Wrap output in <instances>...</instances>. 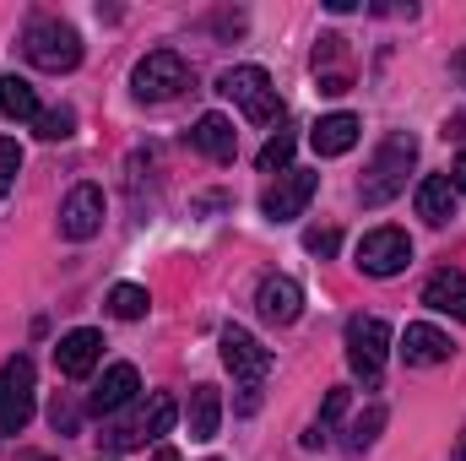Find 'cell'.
<instances>
[{"label":"cell","instance_id":"1","mask_svg":"<svg viewBox=\"0 0 466 461\" xmlns=\"http://www.w3.org/2000/svg\"><path fill=\"white\" fill-rule=\"evenodd\" d=\"M412 163H418V136H412V130H390V136L380 141V152L369 158L363 179H358V201H363V207H390V201L407 190Z\"/></svg>","mask_w":466,"mask_h":461},{"label":"cell","instance_id":"2","mask_svg":"<svg viewBox=\"0 0 466 461\" xmlns=\"http://www.w3.org/2000/svg\"><path fill=\"white\" fill-rule=\"evenodd\" d=\"M223 364H228V374L238 380L233 413H238V418H255V413H260L266 374H271V347H260L244 326H228V332H223Z\"/></svg>","mask_w":466,"mask_h":461},{"label":"cell","instance_id":"3","mask_svg":"<svg viewBox=\"0 0 466 461\" xmlns=\"http://www.w3.org/2000/svg\"><path fill=\"white\" fill-rule=\"evenodd\" d=\"M22 55H27L38 71H49V77L76 71V66H82V33H76L71 22H60V16H38V22L22 33Z\"/></svg>","mask_w":466,"mask_h":461},{"label":"cell","instance_id":"4","mask_svg":"<svg viewBox=\"0 0 466 461\" xmlns=\"http://www.w3.org/2000/svg\"><path fill=\"white\" fill-rule=\"evenodd\" d=\"M218 93L233 98L255 125H277V119H282V98H277V87H271V77H266L260 66H233V71H223Z\"/></svg>","mask_w":466,"mask_h":461},{"label":"cell","instance_id":"5","mask_svg":"<svg viewBox=\"0 0 466 461\" xmlns=\"http://www.w3.org/2000/svg\"><path fill=\"white\" fill-rule=\"evenodd\" d=\"M190 87V66L174 55V49H152L136 71H130V93L141 98V104H168V98H179Z\"/></svg>","mask_w":466,"mask_h":461},{"label":"cell","instance_id":"6","mask_svg":"<svg viewBox=\"0 0 466 461\" xmlns=\"http://www.w3.org/2000/svg\"><path fill=\"white\" fill-rule=\"evenodd\" d=\"M385 353H390V326L380 315H352L348 321V369L363 385H380Z\"/></svg>","mask_w":466,"mask_h":461},{"label":"cell","instance_id":"7","mask_svg":"<svg viewBox=\"0 0 466 461\" xmlns=\"http://www.w3.org/2000/svg\"><path fill=\"white\" fill-rule=\"evenodd\" d=\"M174 418H179V402H174L168 391H157L136 418L104 429V451H136V446H147V440H163V435L174 429Z\"/></svg>","mask_w":466,"mask_h":461},{"label":"cell","instance_id":"8","mask_svg":"<svg viewBox=\"0 0 466 461\" xmlns=\"http://www.w3.org/2000/svg\"><path fill=\"white\" fill-rule=\"evenodd\" d=\"M33 424V358L16 353L0 364V435H22Z\"/></svg>","mask_w":466,"mask_h":461},{"label":"cell","instance_id":"9","mask_svg":"<svg viewBox=\"0 0 466 461\" xmlns=\"http://www.w3.org/2000/svg\"><path fill=\"white\" fill-rule=\"evenodd\" d=\"M412 266V239L407 229H369L358 239V271L363 277H396Z\"/></svg>","mask_w":466,"mask_h":461},{"label":"cell","instance_id":"10","mask_svg":"<svg viewBox=\"0 0 466 461\" xmlns=\"http://www.w3.org/2000/svg\"><path fill=\"white\" fill-rule=\"evenodd\" d=\"M315 190H320V174L288 169V174H277V185L260 196V212H266L271 223H293V218H304V207L315 201Z\"/></svg>","mask_w":466,"mask_h":461},{"label":"cell","instance_id":"11","mask_svg":"<svg viewBox=\"0 0 466 461\" xmlns=\"http://www.w3.org/2000/svg\"><path fill=\"white\" fill-rule=\"evenodd\" d=\"M98 229H104V190H98V185H76V190L60 201V233H66L71 244H82V239H93Z\"/></svg>","mask_w":466,"mask_h":461},{"label":"cell","instance_id":"12","mask_svg":"<svg viewBox=\"0 0 466 461\" xmlns=\"http://www.w3.org/2000/svg\"><path fill=\"white\" fill-rule=\"evenodd\" d=\"M255 310H260L266 326H293L299 310H304V288H299L293 277H260V288H255Z\"/></svg>","mask_w":466,"mask_h":461},{"label":"cell","instance_id":"13","mask_svg":"<svg viewBox=\"0 0 466 461\" xmlns=\"http://www.w3.org/2000/svg\"><path fill=\"white\" fill-rule=\"evenodd\" d=\"M98 358H104V337L98 332H66L60 347H55V364H60V374L66 380H87L93 369H98Z\"/></svg>","mask_w":466,"mask_h":461},{"label":"cell","instance_id":"14","mask_svg":"<svg viewBox=\"0 0 466 461\" xmlns=\"http://www.w3.org/2000/svg\"><path fill=\"white\" fill-rule=\"evenodd\" d=\"M136 391H141V374H136V364H109V369H104V380L93 385L87 407H93L98 418H109V413H119V407H125V402H136Z\"/></svg>","mask_w":466,"mask_h":461},{"label":"cell","instance_id":"15","mask_svg":"<svg viewBox=\"0 0 466 461\" xmlns=\"http://www.w3.org/2000/svg\"><path fill=\"white\" fill-rule=\"evenodd\" d=\"M190 147L207 152L212 163H233V152H238V130H233V119H223V115H201L196 125H190Z\"/></svg>","mask_w":466,"mask_h":461},{"label":"cell","instance_id":"16","mask_svg":"<svg viewBox=\"0 0 466 461\" xmlns=\"http://www.w3.org/2000/svg\"><path fill=\"white\" fill-rule=\"evenodd\" d=\"M456 353V343L440 332V326H407L401 332V358L412 364V369H429V364H445Z\"/></svg>","mask_w":466,"mask_h":461},{"label":"cell","instance_id":"17","mask_svg":"<svg viewBox=\"0 0 466 461\" xmlns=\"http://www.w3.org/2000/svg\"><path fill=\"white\" fill-rule=\"evenodd\" d=\"M418 218L434 223V229H445L456 218V185H451V174H429L418 185Z\"/></svg>","mask_w":466,"mask_h":461},{"label":"cell","instance_id":"18","mask_svg":"<svg viewBox=\"0 0 466 461\" xmlns=\"http://www.w3.org/2000/svg\"><path fill=\"white\" fill-rule=\"evenodd\" d=\"M423 304L440 310V315L466 321V271H434V277L423 282Z\"/></svg>","mask_w":466,"mask_h":461},{"label":"cell","instance_id":"19","mask_svg":"<svg viewBox=\"0 0 466 461\" xmlns=\"http://www.w3.org/2000/svg\"><path fill=\"white\" fill-rule=\"evenodd\" d=\"M309 147L320 152V158H342L358 147V115H326L315 130H309Z\"/></svg>","mask_w":466,"mask_h":461},{"label":"cell","instance_id":"20","mask_svg":"<svg viewBox=\"0 0 466 461\" xmlns=\"http://www.w3.org/2000/svg\"><path fill=\"white\" fill-rule=\"evenodd\" d=\"M223 424V391L218 385H196L190 391V440H212Z\"/></svg>","mask_w":466,"mask_h":461},{"label":"cell","instance_id":"21","mask_svg":"<svg viewBox=\"0 0 466 461\" xmlns=\"http://www.w3.org/2000/svg\"><path fill=\"white\" fill-rule=\"evenodd\" d=\"M0 115L5 119H33L38 125V93H33V82H22V77H0Z\"/></svg>","mask_w":466,"mask_h":461},{"label":"cell","instance_id":"22","mask_svg":"<svg viewBox=\"0 0 466 461\" xmlns=\"http://www.w3.org/2000/svg\"><path fill=\"white\" fill-rule=\"evenodd\" d=\"M380 429H385V407L374 402L369 413H358V418H352V429H348V451H352V456H363V451H369V446L380 440Z\"/></svg>","mask_w":466,"mask_h":461},{"label":"cell","instance_id":"23","mask_svg":"<svg viewBox=\"0 0 466 461\" xmlns=\"http://www.w3.org/2000/svg\"><path fill=\"white\" fill-rule=\"evenodd\" d=\"M147 288H136V282H119V288H109V315H119V321H141L147 315Z\"/></svg>","mask_w":466,"mask_h":461},{"label":"cell","instance_id":"24","mask_svg":"<svg viewBox=\"0 0 466 461\" xmlns=\"http://www.w3.org/2000/svg\"><path fill=\"white\" fill-rule=\"evenodd\" d=\"M255 163H260V174H277V169L288 174V163H293V130H277V136L260 147V158H255Z\"/></svg>","mask_w":466,"mask_h":461},{"label":"cell","instance_id":"25","mask_svg":"<svg viewBox=\"0 0 466 461\" xmlns=\"http://www.w3.org/2000/svg\"><path fill=\"white\" fill-rule=\"evenodd\" d=\"M71 130H76V109H66V104L38 115V136H44V141H66Z\"/></svg>","mask_w":466,"mask_h":461},{"label":"cell","instance_id":"26","mask_svg":"<svg viewBox=\"0 0 466 461\" xmlns=\"http://www.w3.org/2000/svg\"><path fill=\"white\" fill-rule=\"evenodd\" d=\"M16 174H22V147H16L11 136H0V196H11Z\"/></svg>","mask_w":466,"mask_h":461},{"label":"cell","instance_id":"27","mask_svg":"<svg viewBox=\"0 0 466 461\" xmlns=\"http://www.w3.org/2000/svg\"><path fill=\"white\" fill-rule=\"evenodd\" d=\"M337 244H342L337 229H309L304 233V250H309V255H337Z\"/></svg>","mask_w":466,"mask_h":461},{"label":"cell","instance_id":"28","mask_svg":"<svg viewBox=\"0 0 466 461\" xmlns=\"http://www.w3.org/2000/svg\"><path fill=\"white\" fill-rule=\"evenodd\" d=\"M49 424H55V435H76V407H71L66 396H55V407H49Z\"/></svg>","mask_w":466,"mask_h":461},{"label":"cell","instance_id":"29","mask_svg":"<svg viewBox=\"0 0 466 461\" xmlns=\"http://www.w3.org/2000/svg\"><path fill=\"white\" fill-rule=\"evenodd\" d=\"M451 185H456V196H466V152L456 158V169H451Z\"/></svg>","mask_w":466,"mask_h":461},{"label":"cell","instance_id":"30","mask_svg":"<svg viewBox=\"0 0 466 461\" xmlns=\"http://www.w3.org/2000/svg\"><path fill=\"white\" fill-rule=\"evenodd\" d=\"M445 136H466V109L456 119H451V125H445Z\"/></svg>","mask_w":466,"mask_h":461},{"label":"cell","instance_id":"31","mask_svg":"<svg viewBox=\"0 0 466 461\" xmlns=\"http://www.w3.org/2000/svg\"><path fill=\"white\" fill-rule=\"evenodd\" d=\"M152 461H179V451H174V446H157V456Z\"/></svg>","mask_w":466,"mask_h":461},{"label":"cell","instance_id":"32","mask_svg":"<svg viewBox=\"0 0 466 461\" xmlns=\"http://www.w3.org/2000/svg\"><path fill=\"white\" fill-rule=\"evenodd\" d=\"M456 77L466 82V55H456Z\"/></svg>","mask_w":466,"mask_h":461},{"label":"cell","instance_id":"33","mask_svg":"<svg viewBox=\"0 0 466 461\" xmlns=\"http://www.w3.org/2000/svg\"><path fill=\"white\" fill-rule=\"evenodd\" d=\"M456 461H466V429H461V446H456Z\"/></svg>","mask_w":466,"mask_h":461},{"label":"cell","instance_id":"34","mask_svg":"<svg viewBox=\"0 0 466 461\" xmlns=\"http://www.w3.org/2000/svg\"><path fill=\"white\" fill-rule=\"evenodd\" d=\"M27 461H44V456H27Z\"/></svg>","mask_w":466,"mask_h":461},{"label":"cell","instance_id":"35","mask_svg":"<svg viewBox=\"0 0 466 461\" xmlns=\"http://www.w3.org/2000/svg\"><path fill=\"white\" fill-rule=\"evenodd\" d=\"M109 461H115V456H109Z\"/></svg>","mask_w":466,"mask_h":461}]
</instances>
